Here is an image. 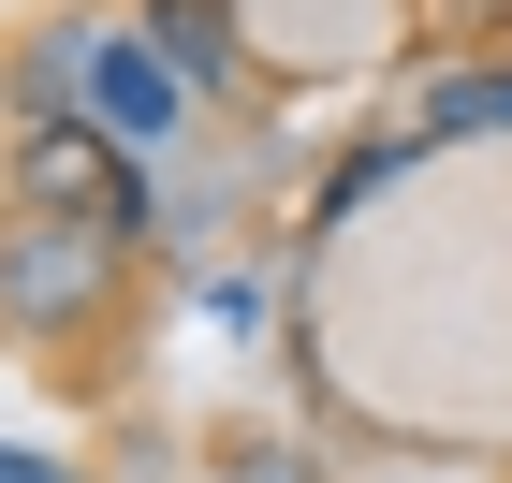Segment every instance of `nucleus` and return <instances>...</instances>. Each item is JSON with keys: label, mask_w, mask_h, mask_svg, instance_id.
<instances>
[{"label": "nucleus", "mask_w": 512, "mask_h": 483, "mask_svg": "<svg viewBox=\"0 0 512 483\" xmlns=\"http://www.w3.org/2000/svg\"><path fill=\"white\" fill-rule=\"evenodd\" d=\"M0 293H15L30 322H88V293H103V249H88V235H59V220H30V235L0 249Z\"/></svg>", "instance_id": "1"}, {"label": "nucleus", "mask_w": 512, "mask_h": 483, "mask_svg": "<svg viewBox=\"0 0 512 483\" xmlns=\"http://www.w3.org/2000/svg\"><path fill=\"white\" fill-rule=\"evenodd\" d=\"M0 483H59V469H30V454H0Z\"/></svg>", "instance_id": "4"}, {"label": "nucleus", "mask_w": 512, "mask_h": 483, "mask_svg": "<svg viewBox=\"0 0 512 483\" xmlns=\"http://www.w3.org/2000/svg\"><path fill=\"white\" fill-rule=\"evenodd\" d=\"M161 59H176V74H220V59H235V30H220V0H161Z\"/></svg>", "instance_id": "3"}, {"label": "nucleus", "mask_w": 512, "mask_h": 483, "mask_svg": "<svg viewBox=\"0 0 512 483\" xmlns=\"http://www.w3.org/2000/svg\"><path fill=\"white\" fill-rule=\"evenodd\" d=\"M103 118H118V132H161V118H176V59H147V44H103Z\"/></svg>", "instance_id": "2"}]
</instances>
